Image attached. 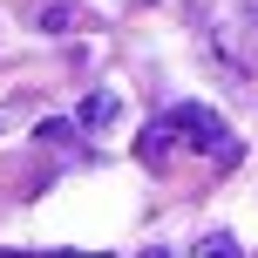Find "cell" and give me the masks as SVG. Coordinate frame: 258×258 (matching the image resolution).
<instances>
[{"label": "cell", "mask_w": 258, "mask_h": 258, "mask_svg": "<svg viewBox=\"0 0 258 258\" xmlns=\"http://www.w3.org/2000/svg\"><path fill=\"white\" fill-rule=\"evenodd\" d=\"M170 129H177V143H190V150H218L224 163H238V143L224 136L218 129V116H211V109H197V102H183V109H170Z\"/></svg>", "instance_id": "obj_1"}, {"label": "cell", "mask_w": 258, "mask_h": 258, "mask_svg": "<svg viewBox=\"0 0 258 258\" xmlns=\"http://www.w3.org/2000/svg\"><path fill=\"white\" fill-rule=\"evenodd\" d=\"M170 150H177V129H170V116H163V122H150V129L136 136V156H143V163H163Z\"/></svg>", "instance_id": "obj_2"}, {"label": "cell", "mask_w": 258, "mask_h": 258, "mask_svg": "<svg viewBox=\"0 0 258 258\" xmlns=\"http://www.w3.org/2000/svg\"><path fill=\"white\" fill-rule=\"evenodd\" d=\"M109 122H116V95H89V102H82V129H89V136H102Z\"/></svg>", "instance_id": "obj_3"}]
</instances>
